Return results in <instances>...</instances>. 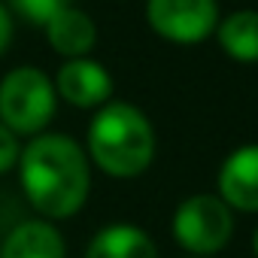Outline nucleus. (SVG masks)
<instances>
[{
	"label": "nucleus",
	"mask_w": 258,
	"mask_h": 258,
	"mask_svg": "<svg viewBox=\"0 0 258 258\" xmlns=\"http://www.w3.org/2000/svg\"><path fill=\"white\" fill-rule=\"evenodd\" d=\"M19 182L28 204L46 222L76 216L91 191V161L67 134H37L22 146Z\"/></svg>",
	"instance_id": "f257e3e1"
},
{
	"label": "nucleus",
	"mask_w": 258,
	"mask_h": 258,
	"mask_svg": "<svg viewBox=\"0 0 258 258\" xmlns=\"http://www.w3.org/2000/svg\"><path fill=\"white\" fill-rule=\"evenodd\" d=\"M85 155L112 179H134L155 161V127L134 103H106L88 124Z\"/></svg>",
	"instance_id": "f03ea898"
},
{
	"label": "nucleus",
	"mask_w": 258,
	"mask_h": 258,
	"mask_svg": "<svg viewBox=\"0 0 258 258\" xmlns=\"http://www.w3.org/2000/svg\"><path fill=\"white\" fill-rule=\"evenodd\" d=\"M58 91L55 82L40 67H16L0 79V124L16 137L46 134V124L55 118Z\"/></svg>",
	"instance_id": "7ed1b4c3"
},
{
	"label": "nucleus",
	"mask_w": 258,
	"mask_h": 258,
	"mask_svg": "<svg viewBox=\"0 0 258 258\" xmlns=\"http://www.w3.org/2000/svg\"><path fill=\"white\" fill-rule=\"evenodd\" d=\"M173 240L195 258H213L234 237V210L210 191L179 201L170 219Z\"/></svg>",
	"instance_id": "20e7f679"
},
{
	"label": "nucleus",
	"mask_w": 258,
	"mask_h": 258,
	"mask_svg": "<svg viewBox=\"0 0 258 258\" xmlns=\"http://www.w3.org/2000/svg\"><path fill=\"white\" fill-rule=\"evenodd\" d=\"M149 28L176 46L204 43L219 28V4L216 0H146Z\"/></svg>",
	"instance_id": "39448f33"
},
{
	"label": "nucleus",
	"mask_w": 258,
	"mask_h": 258,
	"mask_svg": "<svg viewBox=\"0 0 258 258\" xmlns=\"http://www.w3.org/2000/svg\"><path fill=\"white\" fill-rule=\"evenodd\" d=\"M55 91L79 109H100L112 97V76L100 61L73 58L64 61L55 73Z\"/></svg>",
	"instance_id": "423d86ee"
},
{
	"label": "nucleus",
	"mask_w": 258,
	"mask_h": 258,
	"mask_svg": "<svg viewBox=\"0 0 258 258\" xmlns=\"http://www.w3.org/2000/svg\"><path fill=\"white\" fill-rule=\"evenodd\" d=\"M216 195L240 213H258V143L237 146L219 167Z\"/></svg>",
	"instance_id": "0eeeda50"
},
{
	"label": "nucleus",
	"mask_w": 258,
	"mask_h": 258,
	"mask_svg": "<svg viewBox=\"0 0 258 258\" xmlns=\"http://www.w3.org/2000/svg\"><path fill=\"white\" fill-rule=\"evenodd\" d=\"M0 258H67V243L55 222L25 219L4 237Z\"/></svg>",
	"instance_id": "6e6552de"
},
{
	"label": "nucleus",
	"mask_w": 258,
	"mask_h": 258,
	"mask_svg": "<svg viewBox=\"0 0 258 258\" xmlns=\"http://www.w3.org/2000/svg\"><path fill=\"white\" fill-rule=\"evenodd\" d=\"M46 43L49 49H55L61 58L73 61V58H88V52L97 43V25L91 22V16L79 7H67L61 10L55 19H49L46 25Z\"/></svg>",
	"instance_id": "1a4fd4ad"
},
{
	"label": "nucleus",
	"mask_w": 258,
	"mask_h": 258,
	"mask_svg": "<svg viewBox=\"0 0 258 258\" xmlns=\"http://www.w3.org/2000/svg\"><path fill=\"white\" fill-rule=\"evenodd\" d=\"M85 258H158V246L143 228L112 222L88 240Z\"/></svg>",
	"instance_id": "9d476101"
},
{
	"label": "nucleus",
	"mask_w": 258,
	"mask_h": 258,
	"mask_svg": "<svg viewBox=\"0 0 258 258\" xmlns=\"http://www.w3.org/2000/svg\"><path fill=\"white\" fill-rule=\"evenodd\" d=\"M216 40L231 61L258 64V10H237L219 19Z\"/></svg>",
	"instance_id": "9b49d317"
},
{
	"label": "nucleus",
	"mask_w": 258,
	"mask_h": 258,
	"mask_svg": "<svg viewBox=\"0 0 258 258\" xmlns=\"http://www.w3.org/2000/svg\"><path fill=\"white\" fill-rule=\"evenodd\" d=\"M13 4V10L22 16V19H28L31 25H46L49 19H55L61 10H67V7H73V0H10Z\"/></svg>",
	"instance_id": "f8f14e48"
},
{
	"label": "nucleus",
	"mask_w": 258,
	"mask_h": 258,
	"mask_svg": "<svg viewBox=\"0 0 258 258\" xmlns=\"http://www.w3.org/2000/svg\"><path fill=\"white\" fill-rule=\"evenodd\" d=\"M19 155H22L19 137L10 131V127L0 124V173H10V170L19 164Z\"/></svg>",
	"instance_id": "ddd939ff"
},
{
	"label": "nucleus",
	"mask_w": 258,
	"mask_h": 258,
	"mask_svg": "<svg viewBox=\"0 0 258 258\" xmlns=\"http://www.w3.org/2000/svg\"><path fill=\"white\" fill-rule=\"evenodd\" d=\"M13 43V16L0 7V55H4Z\"/></svg>",
	"instance_id": "4468645a"
},
{
	"label": "nucleus",
	"mask_w": 258,
	"mask_h": 258,
	"mask_svg": "<svg viewBox=\"0 0 258 258\" xmlns=\"http://www.w3.org/2000/svg\"><path fill=\"white\" fill-rule=\"evenodd\" d=\"M252 252H255V258H258V228L252 231Z\"/></svg>",
	"instance_id": "2eb2a0df"
},
{
	"label": "nucleus",
	"mask_w": 258,
	"mask_h": 258,
	"mask_svg": "<svg viewBox=\"0 0 258 258\" xmlns=\"http://www.w3.org/2000/svg\"><path fill=\"white\" fill-rule=\"evenodd\" d=\"M185 258H195V255H185Z\"/></svg>",
	"instance_id": "dca6fc26"
}]
</instances>
